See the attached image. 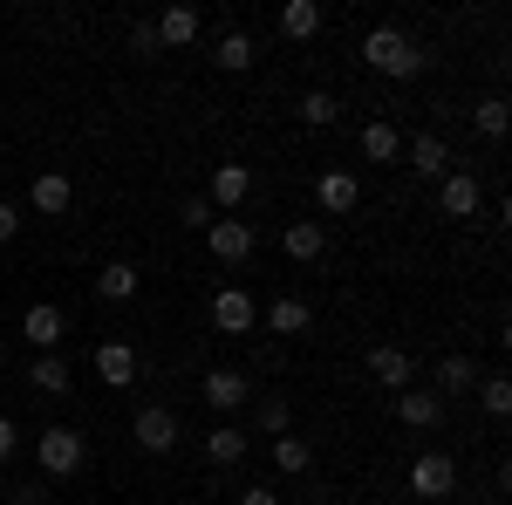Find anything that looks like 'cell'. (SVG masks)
I'll list each match as a JSON object with an SVG mask.
<instances>
[{
    "label": "cell",
    "mask_w": 512,
    "mask_h": 505,
    "mask_svg": "<svg viewBox=\"0 0 512 505\" xmlns=\"http://www.w3.org/2000/svg\"><path fill=\"white\" fill-rule=\"evenodd\" d=\"M472 383H478L472 355H444V362H437V396H465Z\"/></svg>",
    "instance_id": "cell-27"
},
{
    "label": "cell",
    "mask_w": 512,
    "mask_h": 505,
    "mask_svg": "<svg viewBox=\"0 0 512 505\" xmlns=\"http://www.w3.org/2000/svg\"><path fill=\"white\" fill-rule=\"evenodd\" d=\"M28 383H35L41 396H62V389H69V362H62V355H35Z\"/></svg>",
    "instance_id": "cell-28"
},
{
    "label": "cell",
    "mask_w": 512,
    "mask_h": 505,
    "mask_svg": "<svg viewBox=\"0 0 512 505\" xmlns=\"http://www.w3.org/2000/svg\"><path fill=\"white\" fill-rule=\"evenodd\" d=\"M362 62H369L376 76H390V82H417L431 69V55L403 35V28H369V35H362Z\"/></svg>",
    "instance_id": "cell-1"
},
{
    "label": "cell",
    "mask_w": 512,
    "mask_h": 505,
    "mask_svg": "<svg viewBox=\"0 0 512 505\" xmlns=\"http://www.w3.org/2000/svg\"><path fill=\"white\" fill-rule=\"evenodd\" d=\"M212 219H219V212H212V198H185V226H192V233H205Z\"/></svg>",
    "instance_id": "cell-33"
},
{
    "label": "cell",
    "mask_w": 512,
    "mask_h": 505,
    "mask_svg": "<svg viewBox=\"0 0 512 505\" xmlns=\"http://www.w3.org/2000/svg\"><path fill=\"white\" fill-rule=\"evenodd\" d=\"M212 328H219V335H253V328H260L253 294H246V287H219V294H212Z\"/></svg>",
    "instance_id": "cell-7"
},
{
    "label": "cell",
    "mask_w": 512,
    "mask_h": 505,
    "mask_svg": "<svg viewBox=\"0 0 512 505\" xmlns=\"http://www.w3.org/2000/svg\"><path fill=\"white\" fill-rule=\"evenodd\" d=\"M280 246H287V260H301V267H315L321 253H328V226H321V219H294V226L280 233Z\"/></svg>",
    "instance_id": "cell-15"
},
{
    "label": "cell",
    "mask_w": 512,
    "mask_h": 505,
    "mask_svg": "<svg viewBox=\"0 0 512 505\" xmlns=\"http://www.w3.org/2000/svg\"><path fill=\"white\" fill-rule=\"evenodd\" d=\"M239 505H280V492H274V485H246V492H239Z\"/></svg>",
    "instance_id": "cell-36"
},
{
    "label": "cell",
    "mask_w": 512,
    "mask_h": 505,
    "mask_svg": "<svg viewBox=\"0 0 512 505\" xmlns=\"http://www.w3.org/2000/svg\"><path fill=\"white\" fill-rule=\"evenodd\" d=\"M130 437H137L144 458H171V451H178V417H171L164 403H144L137 424H130Z\"/></svg>",
    "instance_id": "cell-5"
},
{
    "label": "cell",
    "mask_w": 512,
    "mask_h": 505,
    "mask_svg": "<svg viewBox=\"0 0 512 505\" xmlns=\"http://www.w3.org/2000/svg\"><path fill=\"white\" fill-rule=\"evenodd\" d=\"M7 505H48V492H35V485H14V499Z\"/></svg>",
    "instance_id": "cell-37"
},
{
    "label": "cell",
    "mask_w": 512,
    "mask_h": 505,
    "mask_svg": "<svg viewBox=\"0 0 512 505\" xmlns=\"http://www.w3.org/2000/svg\"><path fill=\"white\" fill-rule=\"evenodd\" d=\"M274 335H308L315 328V308L301 301V294H280V301H267V314H260Z\"/></svg>",
    "instance_id": "cell-16"
},
{
    "label": "cell",
    "mask_w": 512,
    "mask_h": 505,
    "mask_svg": "<svg viewBox=\"0 0 512 505\" xmlns=\"http://www.w3.org/2000/svg\"><path fill=\"white\" fill-rule=\"evenodd\" d=\"M362 157H369V164H396V157H403V130H396L390 117L362 123Z\"/></svg>",
    "instance_id": "cell-20"
},
{
    "label": "cell",
    "mask_w": 512,
    "mask_h": 505,
    "mask_svg": "<svg viewBox=\"0 0 512 505\" xmlns=\"http://www.w3.org/2000/svg\"><path fill=\"white\" fill-rule=\"evenodd\" d=\"M130 55H144V62L158 55V28H151V21H137V28H130Z\"/></svg>",
    "instance_id": "cell-32"
},
{
    "label": "cell",
    "mask_w": 512,
    "mask_h": 505,
    "mask_svg": "<svg viewBox=\"0 0 512 505\" xmlns=\"http://www.w3.org/2000/svg\"><path fill=\"white\" fill-rule=\"evenodd\" d=\"M506 123H512L506 96H478V103H472V130H478V137H492V144H499V137H506Z\"/></svg>",
    "instance_id": "cell-26"
},
{
    "label": "cell",
    "mask_w": 512,
    "mask_h": 505,
    "mask_svg": "<svg viewBox=\"0 0 512 505\" xmlns=\"http://www.w3.org/2000/svg\"><path fill=\"white\" fill-rule=\"evenodd\" d=\"M287 424H294L287 396H267V403H260V430H267V437H287Z\"/></svg>",
    "instance_id": "cell-31"
},
{
    "label": "cell",
    "mask_w": 512,
    "mask_h": 505,
    "mask_svg": "<svg viewBox=\"0 0 512 505\" xmlns=\"http://www.w3.org/2000/svg\"><path fill=\"white\" fill-rule=\"evenodd\" d=\"M35 465L48 471V478H69V471L89 465V437H82V430H69V424L35 430Z\"/></svg>",
    "instance_id": "cell-2"
},
{
    "label": "cell",
    "mask_w": 512,
    "mask_h": 505,
    "mask_svg": "<svg viewBox=\"0 0 512 505\" xmlns=\"http://www.w3.org/2000/svg\"><path fill=\"white\" fill-rule=\"evenodd\" d=\"M294 117L308 123V130H328V123L342 117V103H335V96H328V89H308V96H301V110H294Z\"/></svg>",
    "instance_id": "cell-29"
},
{
    "label": "cell",
    "mask_w": 512,
    "mask_h": 505,
    "mask_svg": "<svg viewBox=\"0 0 512 505\" xmlns=\"http://www.w3.org/2000/svg\"><path fill=\"white\" fill-rule=\"evenodd\" d=\"M274 465L287 471V478H308V471H315V444L287 430V437H274Z\"/></svg>",
    "instance_id": "cell-25"
},
{
    "label": "cell",
    "mask_w": 512,
    "mask_h": 505,
    "mask_svg": "<svg viewBox=\"0 0 512 505\" xmlns=\"http://www.w3.org/2000/svg\"><path fill=\"white\" fill-rule=\"evenodd\" d=\"M362 369H369V376H376L383 389H417V362H410L403 349H390V342L362 355Z\"/></svg>",
    "instance_id": "cell-12"
},
{
    "label": "cell",
    "mask_w": 512,
    "mask_h": 505,
    "mask_svg": "<svg viewBox=\"0 0 512 505\" xmlns=\"http://www.w3.org/2000/svg\"><path fill=\"white\" fill-rule=\"evenodd\" d=\"M212 62H219L226 76H246V69L260 62V48H253V35H246V28H226V35H219V48H212Z\"/></svg>",
    "instance_id": "cell-17"
},
{
    "label": "cell",
    "mask_w": 512,
    "mask_h": 505,
    "mask_svg": "<svg viewBox=\"0 0 512 505\" xmlns=\"http://www.w3.org/2000/svg\"><path fill=\"white\" fill-rule=\"evenodd\" d=\"M28 198H35V212H41V219H62V212L76 205V185H69L62 171H41V178H35V192H28Z\"/></svg>",
    "instance_id": "cell-18"
},
{
    "label": "cell",
    "mask_w": 512,
    "mask_h": 505,
    "mask_svg": "<svg viewBox=\"0 0 512 505\" xmlns=\"http://www.w3.org/2000/svg\"><path fill=\"white\" fill-rule=\"evenodd\" d=\"M315 198H321V212H328V219H342V212L362 205V178H355V171H321Z\"/></svg>",
    "instance_id": "cell-11"
},
{
    "label": "cell",
    "mask_w": 512,
    "mask_h": 505,
    "mask_svg": "<svg viewBox=\"0 0 512 505\" xmlns=\"http://www.w3.org/2000/svg\"><path fill=\"white\" fill-rule=\"evenodd\" d=\"M253 198V164H219L212 171V212H239Z\"/></svg>",
    "instance_id": "cell-13"
},
{
    "label": "cell",
    "mask_w": 512,
    "mask_h": 505,
    "mask_svg": "<svg viewBox=\"0 0 512 505\" xmlns=\"http://www.w3.org/2000/svg\"><path fill=\"white\" fill-rule=\"evenodd\" d=\"M205 246H212V260H226V267L253 260V219H212V226H205Z\"/></svg>",
    "instance_id": "cell-8"
},
{
    "label": "cell",
    "mask_w": 512,
    "mask_h": 505,
    "mask_svg": "<svg viewBox=\"0 0 512 505\" xmlns=\"http://www.w3.org/2000/svg\"><path fill=\"white\" fill-rule=\"evenodd\" d=\"M437 212H444V219H478V212H485L478 171H444V178H437Z\"/></svg>",
    "instance_id": "cell-4"
},
{
    "label": "cell",
    "mask_w": 512,
    "mask_h": 505,
    "mask_svg": "<svg viewBox=\"0 0 512 505\" xmlns=\"http://www.w3.org/2000/svg\"><path fill=\"white\" fill-rule=\"evenodd\" d=\"M478 403H485V417H506L512 410V376H478Z\"/></svg>",
    "instance_id": "cell-30"
},
{
    "label": "cell",
    "mask_w": 512,
    "mask_h": 505,
    "mask_svg": "<svg viewBox=\"0 0 512 505\" xmlns=\"http://www.w3.org/2000/svg\"><path fill=\"white\" fill-rule=\"evenodd\" d=\"M14 233H21V205H7V198H0V246H7Z\"/></svg>",
    "instance_id": "cell-34"
},
{
    "label": "cell",
    "mask_w": 512,
    "mask_h": 505,
    "mask_svg": "<svg viewBox=\"0 0 512 505\" xmlns=\"http://www.w3.org/2000/svg\"><path fill=\"white\" fill-rule=\"evenodd\" d=\"M62 328H69V314L55 308V301H35V308L21 314V335H28V349H41V355H55Z\"/></svg>",
    "instance_id": "cell-9"
},
{
    "label": "cell",
    "mask_w": 512,
    "mask_h": 505,
    "mask_svg": "<svg viewBox=\"0 0 512 505\" xmlns=\"http://www.w3.org/2000/svg\"><path fill=\"white\" fill-rule=\"evenodd\" d=\"M410 171H417V178H444V171H451V151H444L437 130H417V144H410Z\"/></svg>",
    "instance_id": "cell-22"
},
{
    "label": "cell",
    "mask_w": 512,
    "mask_h": 505,
    "mask_svg": "<svg viewBox=\"0 0 512 505\" xmlns=\"http://www.w3.org/2000/svg\"><path fill=\"white\" fill-rule=\"evenodd\" d=\"M151 28H158V48H192L198 41V7H164Z\"/></svg>",
    "instance_id": "cell-21"
},
{
    "label": "cell",
    "mask_w": 512,
    "mask_h": 505,
    "mask_svg": "<svg viewBox=\"0 0 512 505\" xmlns=\"http://www.w3.org/2000/svg\"><path fill=\"white\" fill-rule=\"evenodd\" d=\"M198 396H205L219 417H233L239 403H253V376H246V369H205V376H198Z\"/></svg>",
    "instance_id": "cell-6"
},
{
    "label": "cell",
    "mask_w": 512,
    "mask_h": 505,
    "mask_svg": "<svg viewBox=\"0 0 512 505\" xmlns=\"http://www.w3.org/2000/svg\"><path fill=\"white\" fill-rule=\"evenodd\" d=\"M410 492L417 499H451L458 492V458L451 451H417L410 458Z\"/></svg>",
    "instance_id": "cell-3"
},
{
    "label": "cell",
    "mask_w": 512,
    "mask_h": 505,
    "mask_svg": "<svg viewBox=\"0 0 512 505\" xmlns=\"http://www.w3.org/2000/svg\"><path fill=\"white\" fill-rule=\"evenodd\" d=\"M137 287H144V273L130 267V260H110V267L96 273V294L103 301H137Z\"/></svg>",
    "instance_id": "cell-24"
},
{
    "label": "cell",
    "mask_w": 512,
    "mask_h": 505,
    "mask_svg": "<svg viewBox=\"0 0 512 505\" xmlns=\"http://www.w3.org/2000/svg\"><path fill=\"white\" fill-rule=\"evenodd\" d=\"M14 451H21V430H14V417H0V465H7Z\"/></svg>",
    "instance_id": "cell-35"
},
{
    "label": "cell",
    "mask_w": 512,
    "mask_h": 505,
    "mask_svg": "<svg viewBox=\"0 0 512 505\" xmlns=\"http://www.w3.org/2000/svg\"><path fill=\"white\" fill-rule=\"evenodd\" d=\"M246 444H253V437H246L239 424H212V430H205V458H212L219 471H233L239 458H246Z\"/></svg>",
    "instance_id": "cell-19"
},
{
    "label": "cell",
    "mask_w": 512,
    "mask_h": 505,
    "mask_svg": "<svg viewBox=\"0 0 512 505\" xmlns=\"http://www.w3.org/2000/svg\"><path fill=\"white\" fill-rule=\"evenodd\" d=\"M89 369H96V383L123 389V383H137V349H130V342H96Z\"/></svg>",
    "instance_id": "cell-10"
},
{
    "label": "cell",
    "mask_w": 512,
    "mask_h": 505,
    "mask_svg": "<svg viewBox=\"0 0 512 505\" xmlns=\"http://www.w3.org/2000/svg\"><path fill=\"white\" fill-rule=\"evenodd\" d=\"M280 35L287 41H315L321 35V0H287V7H280Z\"/></svg>",
    "instance_id": "cell-23"
},
{
    "label": "cell",
    "mask_w": 512,
    "mask_h": 505,
    "mask_svg": "<svg viewBox=\"0 0 512 505\" xmlns=\"http://www.w3.org/2000/svg\"><path fill=\"white\" fill-rule=\"evenodd\" d=\"M396 417L410 430H437L444 424V396L437 389H396Z\"/></svg>",
    "instance_id": "cell-14"
}]
</instances>
